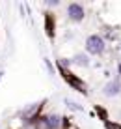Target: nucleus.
<instances>
[{
  "label": "nucleus",
  "mask_w": 121,
  "mask_h": 129,
  "mask_svg": "<svg viewBox=\"0 0 121 129\" xmlns=\"http://www.w3.org/2000/svg\"><path fill=\"white\" fill-rule=\"evenodd\" d=\"M86 49L91 54H101L104 51V41H102L99 36H89L88 41H86Z\"/></svg>",
  "instance_id": "f257e3e1"
},
{
  "label": "nucleus",
  "mask_w": 121,
  "mask_h": 129,
  "mask_svg": "<svg viewBox=\"0 0 121 129\" xmlns=\"http://www.w3.org/2000/svg\"><path fill=\"white\" fill-rule=\"evenodd\" d=\"M60 69H62V75H64V79H65V81L69 82L73 88H77V90H80V92H86V84L80 81V79L73 77V73H69V71H67L65 68H60Z\"/></svg>",
  "instance_id": "f03ea898"
},
{
  "label": "nucleus",
  "mask_w": 121,
  "mask_h": 129,
  "mask_svg": "<svg viewBox=\"0 0 121 129\" xmlns=\"http://www.w3.org/2000/svg\"><path fill=\"white\" fill-rule=\"evenodd\" d=\"M67 11H69V17L73 21H82L84 19V10H82V6H78V4H71Z\"/></svg>",
  "instance_id": "7ed1b4c3"
},
{
  "label": "nucleus",
  "mask_w": 121,
  "mask_h": 129,
  "mask_svg": "<svg viewBox=\"0 0 121 129\" xmlns=\"http://www.w3.org/2000/svg\"><path fill=\"white\" fill-rule=\"evenodd\" d=\"M117 92H119V82H117V81L106 84V88H104V94H106V95H115Z\"/></svg>",
  "instance_id": "20e7f679"
},
{
  "label": "nucleus",
  "mask_w": 121,
  "mask_h": 129,
  "mask_svg": "<svg viewBox=\"0 0 121 129\" xmlns=\"http://www.w3.org/2000/svg\"><path fill=\"white\" fill-rule=\"evenodd\" d=\"M37 110H39V105H34V107H28V109H26L24 110V112H22V118H24V120H30V116H35V112H37Z\"/></svg>",
  "instance_id": "39448f33"
},
{
  "label": "nucleus",
  "mask_w": 121,
  "mask_h": 129,
  "mask_svg": "<svg viewBox=\"0 0 121 129\" xmlns=\"http://www.w3.org/2000/svg\"><path fill=\"white\" fill-rule=\"evenodd\" d=\"M45 28H47L48 36H54V23H52V15H47V19H45Z\"/></svg>",
  "instance_id": "423d86ee"
},
{
  "label": "nucleus",
  "mask_w": 121,
  "mask_h": 129,
  "mask_svg": "<svg viewBox=\"0 0 121 129\" xmlns=\"http://www.w3.org/2000/svg\"><path fill=\"white\" fill-rule=\"evenodd\" d=\"M35 129H50V125H48V118H37V120H35Z\"/></svg>",
  "instance_id": "0eeeda50"
},
{
  "label": "nucleus",
  "mask_w": 121,
  "mask_h": 129,
  "mask_svg": "<svg viewBox=\"0 0 121 129\" xmlns=\"http://www.w3.org/2000/svg\"><path fill=\"white\" fill-rule=\"evenodd\" d=\"M48 125H50V129H58L62 125V118L60 116H50L48 118Z\"/></svg>",
  "instance_id": "6e6552de"
},
{
  "label": "nucleus",
  "mask_w": 121,
  "mask_h": 129,
  "mask_svg": "<svg viewBox=\"0 0 121 129\" xmlns=\"http://www.w3.org/2000/svg\"><path fill=\"white\" fill-rule=\"evenodd\" d=\"M75 62H77V64H80V66H88V58H86V56H82V54L77 56V58H75Z\"/></svg>",
  "instance_id": "1a4fd4ad"
},
{
  "label": "nucleus",
  "mask_w": 121,
  "mask_h": 129,
  "mask_svg": "<svg viewBox=\"0 0 121 129\" xmlns=\"http://www.w3.org/2000/svg\"><path fill=\"white\" fill-rule=\"evenodd\" d=\"M104 125H106V129H121L119 123H114V122H106Z\"/></svg>",
  "instance_id": "9d476101"
}]
</instances>
